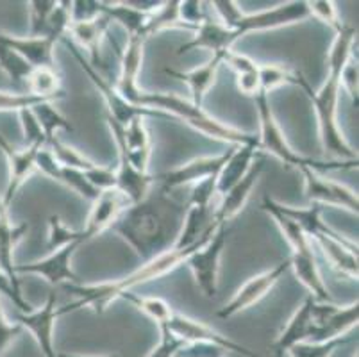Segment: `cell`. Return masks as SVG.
Instances as JSON below:
<instances>
[{
	"label": "cell",
	"instance_id": "1",
	"mask_svg": "<svg viewBox=\"0 0 359 357\" xmlns=\"http://www.w3.org/2000/svg\"><path fill=\"white\" fill-rule=\"evenodd\" d=\"M186 209L188 206L154 184L143 201L130 204L116 218L111 231L116 232L145 263L175 247Z\"/></svg>",
	"mask_w": 359,
	"mask_h": 357
},
{
	"label": "cell",
	"instance_id": "2",
	"mask_svg": "<svg viewBox=\"0 0 359 357\" xmlns=\"http://www.w3.org/2000/svg\"><path fill=\"white\" fill-rule=\"evenodd\" d=\"M213 234L205 236L204 240L198 241L194 247L170 248L168 252L158 255L154 260L145 261L138 270L130 271L129 275H126V277H122L118 281L100 284H86V286L84 284H67L68 290L77 295V300L72 304H67L65 307H60V316L74 313V311H79L83 307H90V309H93L99 314L104 313L109 307L111 302H115L116 299H122V295L129 293L133 288L143 286V284L161 279L166 274H170V271H174L177 267L184 264L186 257L190 255V252H194L198 245L210 240Z\"/></svg>",
	"mask_w": 359,
	"mask_h": 357
},
{
	"label": "cell",
	"instance_id": "3",
	"mask_svg": "<svg viewBox=\"0 0 359 357\" xmlns=\"http://www.w3.org/2000/svg\"><path fill=\"white\" fill-rule=\"evenodd\" d=\"M341 72L344 70L329 68L327 79H325V83L318 90H313L311 84L308 83V79L300 72H297L295 84L306 91L309 102H311L313 109H315L316 122H318L320 143H322L324 152L336 157L339 161H355L358 152L348 145L344 133H341V127L338 123V102L339 91H341L339 77H341Z\"/></svg>",
	"mask_w": 359,
	"mask_h": 357
},
{
	"label": "cell",
	"instance_id": "4",
	"mask_svg": "<svg viewBox=\"0 0 359 357\" xmlns=\"http://www.w3.org/2000/svg\"><path fill=\"white\" fill-rule=\"evenodd\" d=\"M138 106L156 109L159 113L166 114L168 118H177V120L184 122L186 126H190L191 129L204 134L205 137L229 143L231 147L257 143V136H254V134L218 122L217 118L205 113L202 107L194 106L190 100H184V98L177 97L174 93H150V91H143L142 97L138 98Z\"/></svg>",
	"mask_w": 359,
	"mask_h": 357
},
{
	"label": "cell",
	"instance_id": "5",
	"mask_svg": "<svg viewBox=\"0 0 359 357\" xmlns=\"http://www.w3.org/2000/svg\"><path fill=\"white\" fill-rule=\"evenodd\" d=\"M256 107L257 118H259V136H257V145L259 150L269 152L270 156L277 157L283 165L295 166L300 168H313L315 172H331V170H351L358 168V159L355 161H339V159H313V157L300 156L293 150L286 140V134L283 127L277 122L273 114L272 106H270V97L264 93L256 95Z\"/></svg>",
	"mask_w": 359,
	"mask_h": 357
},
{
	"label": "cell",
	"instance_id": "6",
	"mask_svg": "<svg viewBox=\"0 0 359 357\" xmlns=\"http://www.w3.org/2000/svg\"><path fill=\"white\" fill-rule=\"evenodd\" d=\"M63 43H65V47L70 50V54L74 55L75 61L81 65V68H83L84 74L88 75V79L91 81V84H93V86L97 88V91L102 95L104 102H106L107 109H109V113L107 114H109L113 120H116L120 126H127V123H129L130 120L136 116H143V118L145 116H166V114L159 113V111H156V109H149V107H142V106H135V104H130L129 100H126V98L118 93V90H116L115 84L111 83L109 79L104 77V75L100 74L97 68H93L90 63H88V59H84L83 52L75 47V45L72 43L67 36L63 38Z\"/></svg>",
	"mask_w": 359,
	"mask_h": 357
},
{
	"label": "cell",
	"instance_id": "7",
	"mask_svg": "<svg viewBox=\"0 0 359 357\" xmlns=\"http://www.w3.org/2000/svg\"><path fill=\"white\" fill-rule=\"evenodd\" d=\"M229 232L227 225H218L210 240L198 245L184 261L186 267L194 274L197 288L208 299H213L218 291V271Z\"/></svg>",
	"mask_w": 359,
	"mask_h": 357
},
{
	"label": "cell",
	"instance_id": "8",
	"mask_svg": "<svg viewBox=\"0 0 359 357\" xmlns=\"http://www.w3.org/2000/svg\"><path fill=\"white\" fill-rule=\"evenodd\" d=\"M358 300L344 307H338L334 304H322L315 300V306H313V332L309 342L325 343L348 338L347 334L354 327H358Z\"/></svg>",
	"mask_w": 359,
	"mask_h": 357
},
{
	"label": "cell",
	"instance_id": "9",
	"mask_svg": "<svg viewBox=\"0 0 359 357\" xmlns=\"http://www.w3.org/2000/svg\"><path fill=\"white\" fill-rule=\"evenodd\" d=\"M159 329H166L168 332H172L175 338L181 339L182 343H215V345L224 346L227 352L240 353V356L245 357H259L254 350L247 349L241 343L233 342L227 336L220 334L218 330L211 329L210 325L205 323L197 322V320L186 316V314L181 313H172L168 322L165 325H161Z\"/></svg>",
	"mask_w": 359,
	"mask_h": 357
},
{
	"label": "cell",
	"instance_id": "10",
	"mask_svg": "<svg viewBox=\"0 0 359 357\" xmlns=\"http://www.w3.org/2000/svg\"><path fill=\"white\" fill-rule=\"evenodd\" d=\"M288 270H290V260H286L277 263L276 267H272L270 270L263 271V274L249 279L243 286L240 288V290L236 291V293H234L233 299L225 304L217 314L220 316V318H233V316H236V314L250 309V307L256 306L259 300H263L264 297L272 291V288L276 286L283 277H285V274Z\"/></svg>",
	"mask_w": 359,
	"mask_h": 357
},
{
	"label": "cell",
	"instance_id": "11",
	"mask_svg": "<svg viewBox=\"0 0 359 357\" xmlns=\"http://www.w3.org/2000/svg\"><path fill=\"white\" fill-rule=\"evenodd\" d=\"M309 18L308 2H286L272 9H263L256 13H243L234 31L243 38L250 32L270 31V29L286 27V25L300 24Z\"/></svg>",
	"mask_w": 359,
	"mask_h": 357
},
{
	"label": "cell",
	"instance_id": "12",
	"mask_svg": "<svg viewBox=\"0 0 359 357\" xmlns=\"http://www.w3.org/2000/svg\"><path fill=\"white\" fill-rule=\"evenodd\" d=\"M106 122L109 126L111 134L115 137L116 149H118V170L115 172L116 189L129 198L130 204H136V202L143 201L150 193V189L154 188V175L140 172L133 166L122 145V126L116 120H113L109 114L106 116Z\"/></svg>",
	"mask_w": 359,
	"mask_h": 357
},
{
	"label": "cell",
	"instance_id": "13",
	"mask_svg": "<svg viewBox=\"0 0 359 357\" xmlns=\"http://www.w3.org/2000/svg\"><path fill=\"white\" fill-rule=\"evenodd\" d=\"M299 172L304 177L306 196L313 204L332 206V208L347 209V211L358 215L359 201L354 189L347 188L341 182L331 181L313 168H300Z\"/></svg>",
	"mask_w": 359,
	"mask_h": 357
},
{
	"label": "cell",
	"instance_id": "14",
	"mask_svg": "<svg viewBox=\"0 0 359 357\" xmlns=\"http://www.w3.org/2000/svg\"><path fill=\"white\" fill-rule=\"evenodd\" d=\"M79 243H70L63 248L50 252L47 257H41L38 261H32L27 264H16L15 271L18 274L38 275L48 284H79V279L74 271V255L79 248Z\"/></svg>",
	"mask_w": 359,
	"mask_h": 357
},
{
	"label": "cell",
	"instance_id": "15",
	"mask_svg": "<svg viewBox=\"0 0 359 357\" xmlns=\"http://www.w3.org/2000/svg\"><path fill=\"white\" fill-rule=\"evenodd\" d=\"M229 156V150L218 154V156L197 157L194 161L184 163L174 170H168L165 173L154 175V184L163 191H174V189L182 188V186H194L197 182L204 181L208 177L217 175L218 170L225 163Z\"/></svg>",
	"mask_w": 359,
	"mask_h": 357
},
{
	"label": "cell",
	"instance_id": "16",
	"mask_svg": "<svg viewBox=\"0 0 359 357\" xmlns=\"http://www.w3.org/2000/svg\"><path fill=\"white\" fill-rule=\"evenodd\" d=\"M60 318V307H57V299L55 295H48L47 302L38 309H32L29 313L18 314L16 323L24 330L31 334L34 342L40 346L43 357H57L54 346V330L55 323Z\"/></svg>",
	"mask_w": 359,
	"mask_h": 357
},
{
	"label": "cell",
	"instance_id": "17",
	"mask_svg": "<svg viewBox=\"0 0 359 357\" xmlns=\"http://www.w3.org/2000/svg\"><path fill=\"white\" fill-rule=\"evenodd\" d=\"M313 243L322 250L325 260L339 275H344L351 281H358L359 277V261H358V245L351 243L347 238L329 227L327 231L313 238Z\"/></svg>",
	"mask_w": 359,
	"mask_h": 357
},
{
	"label": "cell",
	"instance_id": "18",
	"mask_svg": "<svg viewBox=\"0 0 359 357\" xmlns=\"http://www.w3.org/2000/svg\"><path fill=\"white\" fill-rule=\"evenodd\" d=\"M129 206V198L116 188L107 189V191H100L99 195H97L95 201H93V206H91L86 225H84V229L81 231L84 243H86L88 240L97 238L100 232L111 229V225L115 224L116 218H118Z\"/></svg>",
	"mask_w": 359,
	"mask_h": 357
},
{
	"label": "cell",
	"instance_id": "19",
	"mask_svg": "<svg viewBox=\"0 0 359 357\" xmlns=\"http://www.w3.org/2000/svg\"><path fill=\"white\" fill-rule=\"evenodd\" d=\"M147 38L142 34L129 36L127 45L123 48L122 63H120V75L115 88L126 100L138 106V98L142 97L143 90L140 88L138 79L143 67V48H145Z\"/></svg>",
	"mask_w": 359,
	"mask_h": 357
},
{
	"label": "cell",
	"instance_id": "20",
	"mask_svg": "<svg viewBox=\"0 0 359 357\" xmlns=\"http://www.w3.org/2000/svg\"><path fill=\"white\" fill-rule=\"evenodd\" d=\"M240 38L241 36L236 31L227 29L217 18L210 16L198 25L194 38L177 48V55L190 50H210L211 54H225V52L233 50L234 43Z\"/></svg>",
	"mask_w": 359,
	"mask_h": 357
},
{
	"label": "cell",
	"instance_id": "21",
	"mask_svg": "<svg viewBox=\"0 0 359 357\" xmlns=\"http://www.w3.org/2000/svg\"><path fill=\"white\" fill-rule=\"evenodd\" d=\"M263 170L264 159L254 161V165L250 166L247 175H245L238 184H234L225 195L220 196V204H218V208H215L213 213L215 224L227 225V222L233 220L234 216H238L243 211V208L247 206V202H249L250 195H252V189L256 188L257 181H259Z\"/></svg>",
	"mask_w": 359,
	"mask_h": 357
},
{
	"label": "cell",
	"instance_id": "22",
	"mask_svg": "<svg viewBox=\"0 0 359 357\" xmlns=\"http://www.w3.org/2000/svg\"><path fill=\"white\" fill-rule=\"evenodd\" d=\"M0 41L25 59L32 68L54 67V48L57 39L50 36H11L0 32Z\"/></svg>",
	"mask_w": 359,
	"mask_h": 357
},
{
	"label": "cell",
	"instance_id": "23",
	"mask_svg": "<svg viewBox=\"0 0 359 357\" xmlns=\"http://www.w3.org/2000/svg\"><path fill=\"white\" fill-rule=\"evenodd\" d=\"M259 150L257 143L236 145L229 150V156L217 173V195L222 196L229 191L234 184L247 175L250 166L256 161V154Z\"/></svg>",
	"mask_w": 359,
	"mask_h": 357
},
{
	"label": "cell",
	"instance_id": "24",
	"mask_svg": "<svg viewBox=\"0 0 359 357\" xmlns=\"http://www.w3.org/2000/svg\"><path fill=\"white\" fill-rule=\"evenodd\" d=\"M29 232V225H13L9 218V208L4 204L0 193V268L11 277L13 283L20 284V279L15 271V250L25 234Z\"/></svg>",
	"mask_w": 359,
	"mask_h": 357
},
{
	"label": "cell",
	"instance_id": "25",
	"mask_svg": "<svg viewBox=\"0 0 359 357\" xmlns=\"http://www.w3.org/2000/svg\"><path fill=\"white\" fill-rule=\"evenodd\" d=\"M122 145L129 161L136 170L149 173L150 156H152V142L147 130L145 118H133L127 126H122Z\"/></svg>",
	"mask_w": 359,
	"mask_h": 357
},
{
	"label": "cell",
	"instance_id": "26",
	"mask_svg": "<svg viewBox=\"0 0 359 357\" xmlns=\"http://www.w3.org/2000/svg\"><path fill=\"white\" fill-rule=\"evenodd\" d=\"M222 65H224V54H213L210 61H205L202 67L194 68V70L190 72H177V70H165V72L168 75H172V77L179 79V81L188 84L191 93L190 102L194 104V106L202 107L205 95H208V91L215 86V83H217L218 68H220Z\"/></svg>",
	"mask_w": 359,
	"mask_h": 357
},
{
	"label": "cell",
	"instance_id": "27",
	"mask_svg": "<svg viewBox=\"0 0 359 357\" xmlns=\"http://www.w3.org/2000/svg\"><path fill=\"white\" fill-rule=\"evenodd\" d=\"M313 306H315V299L308 297L304 304L293 313L288 325L283 329V332L273 342V350H276L277 356H285L292 346L309 342L313 332Z\"/></svg>",
	"mask_w": 359,
	"mask_h": 357
},
{
	"label": "cell",
	"instance_id": "28",
	"mask_svg": "<svg viewBox=\"0 0 359 357\" xmlns=\"http://www.w3.org/2000/svg\"><path fill=\"white\" fill-rule=\"evenodd\" d=\"M40 149H36V147L15 149V147H11V149L6 152V159H8L9 165V181L8 186H6V191L2 193V198H4V204L8 206V208L11 206V202L15 201L16 193L20 191L22 186L25 184V181L34 173L36 152Z\"/></svg>",
	"mask_w": 359,
	"mask_h": 357
},
{
	"label": "cell",
	"instance_id": "29",
	"mask_svg": "<svg viewBox=\"0 0 359 357\" xmlns=\"http://www.w3.org/2000/svg\"><path fill=\"white\" fill-rule=\"evenodd\" d=\"M111 22L106 15L99 16L97 20H91V22H84V24H70L68 32L72 34L74 41L79 43L81 48L88 52V63L93 68L99 70V52H100V43H102L104 36L109 31Z\"/></svg>",
	"mask_w": 359,
	"mask_h": 357
},
{
	"label": "cell",
	"instance_id": "30",
	"mask_svg": "<svg viewBox=\"0 0 359 357\" xmlns=\"http://www.w3.org/2000/svg\"><path fill=\"white\" fill-rule=\"evenodd\" d=\"M288 260L290 268L295 271L297 279L304 284L311 293L309 297H313L316 302L332 304L331 293H329L327 286L324 284V279L318 271V267H316L315 252H311V254H292V257H288Z\"/></svg>",
	"mask_w": 359,
	"mask_h": 357
},
{
	"label": "cell",
	"instance_id": "31",
	"mask_svg": "<svg viewBox=\"0 0 359 357\" xmlns=\"http://www.w3.org/2000/svg\"><path fill=\"white\" fill-rule=\"evenodd\" d=\"M25 84L29 88L27 93L50 100V102L65 98V91L61 90V79L54 67L32 68Z\"/></svg>",
	"mask_w": 359,
	"mask_h": 357
},
{
	"label": "cell",
	"instance_id": "32",
	"mask_svg": "<svg viewBox=\"0 0 359 357\" xmlns=\"http://www.w3.org/2000/svg\"><path fill=\"white\" fill-rule=\"evenodd\" d=\"M100 6H102V15H106L111 22L122 25L129 36L143 32L149 15L133 8L127 0L126 2H100Z\"/></svg>",
	"mask_w": 359,
	"mask_h": 357
},
{
	"label": "cell",
	"instance_id": "33",
	"mask_svg": "<svg viewBox=\"0 0 359 357\" xmlns=\"http://www.w3.org/2000/svg\"><path fill=\"white\" fill-rule=\"evenodd\" d=\"M276 208L283 215L292 218L308 234L309 240H313L315 236L322 234V232H325L329 229V225L322 220V209H320L318 204H313L309 208H293V206H285L276 201Z\"/></svg>",
	"mask_w": 359,
	"mask_h": 357
},
{
	"label": "cell",
	"instance_id": "34",
	"mask_svg": "<svg viewBox=\"0 0 359 357\" xmlns=\"http://www.w3.org/2000/svg\"><path fill=\"white\" fill-rule=\"evenodd\" d=\"M166 29H188L182 24L181 16H179V2H175V0H172V2H161V6L154 13H150L142 34L145 38H150V36L166 31Z\"/></svg>",
	"mask_w": 359,
	"mask_h": 357
},
{
	"label": "cell",
	"instance_id": "35",
	"mask_svg": "<svg viewBox=\"0 0 359 357\" xmlns=\"http://www.w3.org/2000/svg\"><path fill=\"white\" fill-rule=\"evenodd\" d=\"M47 147L52 150L55 159H57L65 168H72V170H77V172L86 173L97 166V163L88 159L84 154H81L79 150L74 149L72 145H67L65 142H61L57 136H55L54 140H50V142L47 143Z\"/></svg>",
	"mask_w": 359,
	"mask_h": 357
},
{
	"label": "cell",
	"instance_id": "36",
	"mask_svg": "<svg viewBox=\"0 0 359 357\" xmlns=\"http://www.w3.org/2000/svg\"><path fill=\"white\" fill-rule=\"evenodd\" d=\"M32 111H34L36 118H38V122H40L47 143L50 142V140H54L57 130H74V126H72L67 118L57 111V107H54L52 102L38 104L36 107H32Z\"/></svg>",
	"mask_w": 359,
	"mask_h": 357
},
{
	"label": "cell",
	"instance_id": "37",
	"mask_svg": "<svg viewBox=\"0 0 359 357\" xmlns=\"http://www.w3.org/2000/svg\"><path fill=\"white\" fill-rule=\"evenodd\" d=\"M122 299L133 304L136 309L142 311L150 320H154L159 327L165 325L170 320V316H172V313H174L172 306L163 299H158V297H138V295L126 293L122 295Z\"/></svg>",
	"mask_w": 359,
	"mask_h": 357
},
{
	"label": "cell",
	"instance_id": "38",
	"mask_svg": "<svg viewBox=\"0 0 359 357\" xmlns=\"http://www.w3.org/2000/svg\"><path fill=\"white\" fill-rule=\"evenodd\" d=\"M297 72L283 65H259V86L261 93L270 95V91L285 84H295Z\"/></svg>",
	"mask_w": 359,
	"mask_h": 357
},
{
	"label": "cell",
	"instance_id": "39",
	"mask_svg": "<svg viewBox=\"0 0 359 357\" xmlns=\"http://www.w3.org/2000/svg\"><path fill=\"white\" fill-rule=\"evenodd\" d=\"M70 243H84L81 231H72L63 224L60 216L52 215L48 218V250L54 252Z\"/></svg>",
	"mask_w": 359,
	"mask_h": 357
},
{
	"label": "cell",
	"instance_id": "40",
	"mask_svg": "<svg viewBox=\"0 0 359 357\" xmlns=\"http://www.w3.org/2000/svg\"><path fill=\"white\" fill-rule=\"evenodd\" d=\"M0 68L6 72L16 84H25L29 74L32 72L31 65H29L25 59H22L15 50L6 47L2 41H0Z\"/></svg>",
	"mask_w": 359,
	"mask_h": 357
},
{
	"label": "cell",
	"instance_id": "41",
	"mask_svg": "<svg viewBox=\"0 0 359 357\" xmlns=\"http://www.w3.org/2000/svg\"><path fill=\"white\" fill-rule=\"evenodd\" d=\"M31 11V36H47L48 22L57 2L55 0H32L29 2Z\"/></svg>",
	"mask_w": 359,
	"mask_h": 357
},
{
	"label": "cell",
	"instance_id": "42",
	"mask_svg": "<svg viewBox=\"0 0 359 357\" xmlns=\"http://www.w3.org/2000/svg\"><path fill=\"white\" fill-rule=\"evenodd\" d=\"M41 102H50L31 93H15V91H0V113H20L24 109H32Z\"/></svg>",
	"mask_w": 359,
	"mask_h": 357
},
{
	"label": "cell",
	"instance_id": "43",
	"mask_svg": "<svg viewBox=\"0 0 359 357\" xmlns=\"http://www.w3.org/2000/svg\"><path fill=\"white\" fill-rule=\"evenodd\" d=\"M347 342L348 338L334 339V342H325V343L304 342L292 346V349L288 350V356L290 357H331L339 346L345 345Z\"/></svg>",
	"mask_w": 359,
	"mask_h": 357
},
{
	"label": "cell",
	"instance_id": "44",
	"mask_svg": "<svg viewBox=\"0 0 359 357\" xmlns=\"http://www.w3.org/2000/svg\"><path fill=\"white\" fill-rule=\"evenodd\" d=\"M20 116V126H22V134H24V147H40L47 145V140H45V134L41 130L40 122L36 118L34 111L32 109H24L18 113Z\"/></svg>",
	"mask_w": 359,
	"mask_h": 357
},
{
	"label": "cell",
	"instance_id": "45",
	"mask_svg": "<svg viewBox=\"0 0 359 357\" xmlns=\"http://www.w3.org/2000/svg\"><path fill=\"white\" fill-rule=\"evenodd\" d=\"M179 16H181L182 24L195 32L198 25L211 16V8H208V2L184 0V2H179Z\"/></svg>",
	"mask_w": 359,
	"mask_h": 357
},
{
	"label": "cell",
	"instance_id": "46",
	"mask_svg": "<svg viewBox=\"0 0 359 357\" xmlns=\"http://www.w3.org/2000/svg\"><path fill=\"white\" fill-rule=\"evenodd\" d=\"M60 184H65L67 188H70L72 191H75L79 196L86 198V201H95L99 191L93 189V186L88 182L86 175L83 172H77V170H72V168H65L61 170V175H60Z\"/></svg>",
	"mask_w": 359,
	"mask_h": 357
},
{
	"label": "cell",
	"instance_id": "47",
	"mask_svg": "<svg viewBox=\"0 0 359 357\" xmlns=\"http://www.w3.org/2000/svg\"><path fill=\"white\" fill-rule=\"evenodd\" d=\"M217 196V175H211L208 179H204V181L194 184L188 206L211 209L213 208V201Z\"/></svg>",
	"mask_w": 359,
	"mask_h": 357
},
{
	"label": "cell",
	"instance_id": "48",
	"mask_svg": "<svg viewBox=\"0 0 359 357\" xmlns=\"http://www.w3.org/2000/svg\"><path fill=\"white\" fill-rule=\"evenodd\" d=\"M72 24H84L102 16V6L97 0H74L68 2Z\"/></svg>",
	"mask_w": 359,
	"mask_h": 357
},
{
	"label": "cell",
	"instance_id": "49",
	"mask_svg": "<svg viewBox=\"0 0 359 357\" xmlns=\"http://www.w3.org/2000/svg\"><path fill=\"white\" fill-rule=\"evenodd\" d=\"M210 6L211 11H215V15H217L218 22L227 29H233V31L243 16L241 8H238V2H233V0H215V2H210Z\"/></svg>",
	"mask_w": 359,
	"mask_h": 357
},
{
	"label": "cell",
	"instance_id": "50",
	"mask_svg": "<svg viewBox=\"0 0 359 357\" xmlns=\"http://www.w3.org/2000/svg\"><path fill=\"white\" fill-rule=\"evenodd\" d=\"M0 295L8 297V299L15 304V307L20 309V313H29V311H32L31 304L24 299L20 284L13 283L11 277H9L2 268H0Z\"/></svg>",
	"mask_w": 359,
	"mask_h": 357
},
{
	"label": "cell",
	"instance_id": "51",
	"mask_svg": "<svg viewBox=\"0 0 359 357\" xmlns=\"http://www.w3.org/2000/svg\"><path fill=\"white\" fill-rule=\"evenodd\" d=\"M309 16H315L316 20H320L322 24L329 25L336 31V29L341 25L338 18V11H336L334 2L331 0H316V2H308Z\"/></svg>",
	"mask_w": 359,
	"mask_h": 357
},
{
	"label": "cell",
	"instance_id": "52",
	"mask_svg": "<svg viewBox=\"0 0 359 357\" xmlns=\"http://www.w3.org/2000/svg\"><path fill=\"white\" fill-rule=\"evenodd\" d=\"M36 170H40L43 175H47L48 179H52V181L60 182V175H61V170H63V165L55 159L52 150L45 145L36 152Z\"/></svg>",
	"mask_w": 359,
	"mask_h": 357
},
{
	"label": "cell",
	"instance_id": "53",
	"mask_svg": "<svg viewBox=\"0 0 359 357\" xmlns=\"http://www.w3.org/2000/svg\"><path fill=\"white\" fill-rule=\"evenodd\" d=\"M227 350L215 343H184L175 357H224Z\"/></svg>",
	"mask_w": 359,
	"mask_h": 357
},
{
	"label": "cell",
	"instance_id": "54",
	"mask_svg": "<svg viewBox=\"0 0 359 357\" xmlns=\"http://www.w3.org/2000/svg\"><path fill=\"white\" fill-rule=\"evenodd\" d=\"M84 175H86L88 182L93 186V189H97L99 193L116 188V175L109 168H104V166L97 165L95 168L86 172Z\"/></svg>",
	"mask_w": 359,
	"mask_h": 357
},
{
	"label": "cell",
	"instance_id": "55",
	"mask_svg": "<svg viewBox=\"0 0 359 357\" xmlns=\"http://www.w3.org/2000/svg\"><path fill=\"white\" fill-rule=\"evenodd\" d=\"M22 330L24 329H22L18 323L9 322L4 309H2V304H0V356H2V353L11 346V343L20 336Z\"/></svg>",
	"mask_w": 359,
	"mask_h": 357
},
{
	"label": "cell",
	"instance_id": "56",
	"mask_svg": "<svg viewBox=\"0 0 359 357\" xmlns=\"http://www.w3.org/2000/svg\"><path fill=\"white\" fill-rule=\"evenodd\" d=\"M224 63L229 65L236 75L249 74V72H254L259 68V65H257L252 58H249V55H245V54H241V52H236V50L225 52Z\"/></svg>",
	"mask_w": 359,
	"mask_h": 357
},
{
	"label": "cell",
	"instance_id": "57",
	"mask_svg": "<svg viewBox=\"0 0 359 357\" xmlns=\"http://www.w3.org/2000/svg\"><path fill=\"white\" fill-rule=\"evenodd\" d=\"M339 84H341V90H345L348 93V97L352 98V102L358 106V93H359V72L358 65L351 63L344 68L341 72V77H339Z\"/></svg>",
	"mask_w": 359,
	"mask_h": 357
},
{
	"label": "cell",
	"instance_id": "58",
	"mask_svg": "<svg viewBox=\"0 0 359 357\" xmlns=\"http://www.w3.org/2000/svg\"><path fill=\"white\" fill-rule=\"evenodd\" d=\"M184 343L179 338H175L174 334L168 332L166 329H161V342L149 353V357H175V353H177V350Z\"/></svg>",
	"mask_w": 359,
	"mask_h": 357
},
{
	"label": "cell",
	"instance_id": "59",
	"mask_svg": "<svg viewBox=\"0 0 359 357\" xmlns=\"http://www.w3.org/2000/svg\"><path fill=\"white\" fill-rule=\"evenodd\" d=\"M236 84H238V90H240L243 95H249V97H256V95H259L261 93L259 68L254 72H249V74L236 75Z\"/></svg>",
	"mask_w": 359,
	"mask_h": 357
},
{
	"label": "cell",
	"instance_id": "60",
	"mask_svg": "<svg viewBox=\"0 0 359 357\" xmlns=\"http://www.w3.org/2000/svg\"><path fill=\"white\" fill-rule=\"evenodd\" d=\"M11 147H13V145H11V143H9V142H8V140H6V137H4V136H2V134H0V150H2V152H4V154H6V152H8V150H9V149H11Z\"/></svg>",
	"mask_w": 359,
	"mask_h": 357
},
{
	"label": "cell",
	"instance_id": "61",
	"mask_svg": "<svg viewBox=\"0 0 359 357\" xmlns=\"http://www.w3.org/2000/svg\"><path fill=\"white\" fill-rule=\"evenodd\" d=\"M57 357H120L118 353H113V356H77V353H57Z\"/></svg>",
	"mask_w": 359,
	"mask_h": 357
},
{
	"label": "cell",
	"instance_id": "62",
	"mask_svg": "<svg viewBox=\"0 0 359 357\" xmlns=\"http://www.w3.org/2000/svg\"><path fill=\"white\" fill-rule=\"evenodd\" d=\"M352 357H358V352H355V353H354V356H352Z\"/></svg>",
	"mask_w": 359,
	"mask_h": 357
}]
</instances>
